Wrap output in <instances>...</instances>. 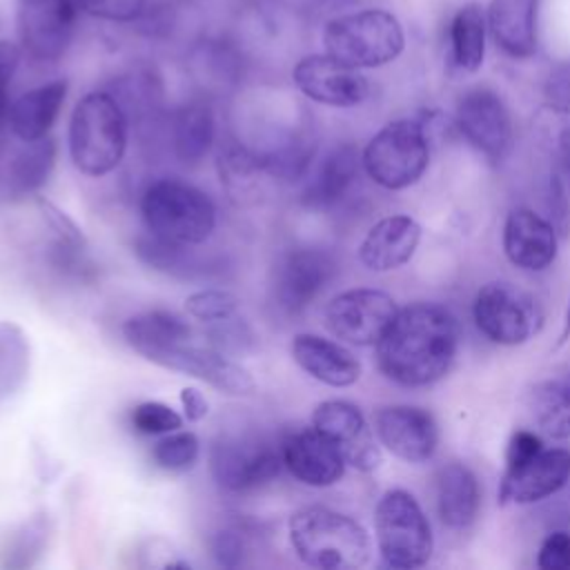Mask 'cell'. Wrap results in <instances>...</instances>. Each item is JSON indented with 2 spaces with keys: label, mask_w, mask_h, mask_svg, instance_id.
I'll use <instances>...</instances> for the list:
<instances>
[{
  "label": "cell",
  "mask_w": 570,
  "mask_h": 570,
  "mask_svg": "<svg viewBox=\"0 0 570 570\" xmlns=\"http://www.w3.org/2000/svg\"><path fill=\"white\" fill-rule=\"evenodd\" d=\"M456 347V318L436 303H414L396 312L376 343V361L390 381L419 387L450 370Z\"/></svg>",
  "instance_id": "cell-1"
},
{
  "label": "cell",
  "mask_w": 570,
  "mask_h": 570,
  "mask_svg": "<svg viewBox=\"0 0 570 570\" xmlns=\"http://www.w3.org/2000/svg\"><path fill=\"white\" fill-rule=\"evenodd\" d=\"M296 557L318 570H356L370 561L372 543L352 517L325 505L296 510L287 523Z\"/></svg>",
  "instance_id": "cell-2"
},
{
  "label": "cell",
  "mask_w": 570,
  "mask_h": 570,
  "mask_svg": "<svg viewBox=\"0 0 570 570\" xmlns=\"http://www.w3.org/2000/svg\"><path fill=\"white\" fill-rule=\"evenodd\" d=\"M127 149V116L107 91L82 96L69 120V156L73 167L87 176L114 171Z\"/></svg>",
  "instance_id": "cell-3"
},
{
  "label": "cell",
  "mask_w": 570,
  "mask_h": 570,
  "mask_svg": "<svg viewBox=\"0 0 570 570\" xmlns=\"http://www.w3.org/2000/svg\"><path fill=\"white\" fill-rule=\"evenodd\" d=\"M140 214L147 232L180 245H200L216 227L214 200L176 178L154 180L140 198Z\"/></svg>",
  "instance_id": "cell-4"
},
{
  "label": "cell",
  "mask_w": 570,
  "mask_h": 570,
  "mask_svg": "<svg viewBox=\"0 0 570 570\" xmlns=\"http://www.w3.org/2000/svg\"><path fill=\"white\" fill-rule=\"evenodd\" d=\"M325 53L363 69L399 58L405 47L401 22L385 9H361L327 20L323 29Z\"/></svg>",
  "instance_id": "cell-5"
},
{
  "label": "cell",
  "mask_w": 570,
  "mask_h": 570,
  "mask_svg": "<svg viewBox=\"0 0 570 570\" xmlns=\"http://www.w3.org/2000/svg\"><path fill=\"white\" fill-rule=\"evenodd\" d=\"M430 136L419 120L387 122L365 145L361 160L367 176L385 189L414 185L428 167Z\"/></svg>",
  "instance_id": "cell-6"
},
{
  "label": "cell",
  "mask_w": 570,
  "mask_h": 570,
  "mask_svg": "<svg viewBox=\"0 0 570 570\" xmlns=\"http://www.w3.org/2000/svg\"><path fill=\"white\" fill-rule=\"evenodd\" d=\"M379 552L387 566L410 570L428 563L432 530L419 501L405 490H387L374 512Z\"/></svg>",
  "instance_id": "cell-7"
},
{
  "label": "cell",
  "mask_w": 570,
  "mask_h": 570,
  "mask_svg": "<svg viewBox=\"0 0 570 570\" xmlns=\"http://www.w3.org/2000/svg\"><path fill=\"white\" fill-rule=\"evenodd\" d=\"M281 465V448L263 436L225 434L209 448V472L225 492L256 490L278 476Z\"/></svg>",
  "instance_id": "cell-8"
},
{
  "label": "cell",
  "mask_w": 570,
  "mask_h": 570,
  "mask_svg": "<svg viewBox=\"0 0 570 570\" xmlns=\"http://www.w3.org/2000/svg\"><path fill=\"white\" fill-rule=\"evenodd\" d=\"M336 269V258L323 247H296L285 252L272 272V305L283 316L303 314L332 283Z\"/></svg>",
  "instance_id": "cell-9"
},
{
  "label": "cell",
  "mask_w": 570,
  "mask_h": 570,
  "mask_svg": "<svg viewBox=\"0 0 570 570\" xmlns=\"http://www.w3.org/2000/svg\"><path fill=\"white\" fill-rule=\"evenodd\" d=\"M476 327L499 345L525 343L541 327V307L525 289L494 281L474 301Z\"/></svg>",
  "instance_id": "cell-10"
},
{
  "label": "cell",
  "mask_w": 570,
  "mask_h": 570,
  "mask_svg": "<svg viewBox=\"0 0 570 570\" xmlns=\"http://www.w3.org/2000/svg\"><path fill=\"white\" fill-rule=\"evenodd\" d=\"M396 303L381 289H347L325 307V327L352 345H376L396 316Z\"/></svg>",
  "instance_id": "cell-11"
},
{
  "label": "cell",
  "mask_w": 570,
  "mask_h": 570,
  "mask_svg": "<svg viewBox=\"0 0 570 570\" xmlns=\"http://www.w3.org/2000/svg\"><path fill=\"white\" fill-rule=\"evenodd\" d=\"M76 13L73 0H18L16 29L22 51L33 60H58L71 42Z\"/></svg>",
  "instance_id": "cell-12"
},
{
  "label": "cell",
  "mask_w": 570,
  "mask_h": 570,
  "mask_svg": "<svg viewBox=\"0 0 570 570\" xmlns=\"http://www.w3.org/2000/svg\"><path fill=\"white\" fill-rule=\"evenodd\" d=\"M294 85L303 96L330 107H354L370 94L367 78L330 53H312L296 62Z\"/></svg>",
  "instance_id": "cell-13"
},
{
  "label": "cell",
  "mask_w": 570,
  "mask_h": 570,
  "mask_svg": "<svg viewBox=\"0 0 570 570\" xmlns=\"http://www.w3.org/2000/svg\"><path fill=\"white\" fill-rule=\"evenodd\" d=\"M456 127L465 140L490 160H501L512 142V120L499 98L488 87L468 89L456 105Z\"/></svg>",
  "instance_id": "cell-14"
},
{
  "label": "cell",
  "mask_w": 570,
  "mask_h": 570,
  "mask_svg": "<svg viewBox=\"0 0 570 570\" xmlns=\"http://www.w3.org/2000/svg\"><path fill=\"white\" fill-rule=\"evenodd\" d=\"M151 363L189 374L207 385H212L218 392H225L229 396H247L254 392V379L252 374L229 356L216 352L209 345H194L191 341L171 345L156 354Z\"/></svg>",
  "instance_id": "cell-15"
},
{
  "label": "cell",
  "mask_w": 570,
  "mask_h": 570,
  "mask_svg": "<svg viewBox=\"0 0 570 570\" xmlns=\"http://www.w3.org/2000/svg\"><path fill=\"white\" fill-rule=\"evenodd\" d=\"M312 425L338 448L347 465L361 472L379 468L381 450L363 412L354 403L341 399L318 403L312 414Z\"/></svg>",
  "instance_id": "cell-16"
},
{
  "label": "cell",
  "mask_w": 570,
  "mask_h": 570,
  "mask_svg": "<svg viewBox=\"0 0 570 570\" xmlns=\"http://www.w3.org/2000/svg\"><path fill=\"white\" fill-rule=\"evenodd\" d=\"M570 479V452L539 450L528 459L505 463V472L499 488L501 503H534L559 492Z\"/></svg>",
  "instance_id": "cell-17"
},
{
  "label": "cell",
  "mask_w": 570,
  "mask_h": 570,
  "mask_svg": "<svg viewBox=\"0 0 570 570\" xmlns=\"http://www.w3.org/2000/svg\"><path fill=\"white\" fill-rule=\"evenodd\" d=\"M281 454L289 474L312 488L334 485L347 465L338 448L314 425L289 432L281 443Z\"/></svg>",
  "instance_id": "cell-18"
},
{
  "label": "cell",
  "mask_w": 570,
  "mask_h": 570,
  "mask_svg": "<svg viewBox=\"0 0 570 570\" xmlns=\"http://www.w3.org/2000/svg\"><path fill=\"white\" fill-rule=\"evenodd\" d=\"M376 434L381 443L407 463L428 461L439 441L434 419L414 405H387L376 414Z\"/></svg>",
  "instance_id": "cell-19"
},
{
  "label": "cell",
  "mask_w": 570,
  "mask_h": 570,
  "mask_svg": "<svg viewBox=\"0 0 570 570\" xmlns=\"http://www.w3.org/2000/svg\"><path fill=\"white\" fill-rule=\"evenodd\" d=\"M503 249L512 265L525 272H541L557 256V234L546 218L519 207L505 218Z\"/></svg>",
  "instance_id": "cell-20"
},
{
  "label": "cell",
  "mask_w": 570,
  "mask_h": 570,
  "mask_svg": "<svg viewBox=\"0 0 570 570\" xmlns=\"http://www.w3.org/2000/svg\"><path fill=\"white\" fill-rule=\"evenodd\" d=\"M421 240V227L414 218L396 214L381 218L363 238L358 258L370 272H390L405 265Z\"/></svg>",
  "instance_id": "cell-21"
},
{
  "label": "cell",
  "mask_w": 570,
  "mask_h": 570,
  "mask_svg": "<svg viewBox=\"0 0 570 570\" xmlns=\"http://www.w3.org/2000/svg\"><path fill=\"white\" fill-rule=\"evenodd\" d=\"M296 365L330 387H347L358 381L361 363L343 345L318 334H298L292 341Z\"/></svg>",
  "instance_id": "cell-22"
},
{
  "label": "cell",
  "mask_w": 570,
  "mask_h": 570,
  "mask_svg": "<svg viewBox=\"0 0 570 570\" xmlns=\"http://www.w3.org/2000/svg\"><path fill=\"white\" fill-rule=\"evenodd\" d=\"M67 98V80H51L29 89L9 105L7 120L11 131L24 140H40L49 136Z\"/></svg>",
  "instance_id": "cell-23"
},
{
  "label": "cell",
  "mask_w": 570,
  "mask_h": 570,
  "mask_svg": "<svg viewBox=\"0 0 570 570\" xmlns=\"http://www.w3.org/2000/svg\"><path fill=\"white\" fill-rule=\"evenodd\" d=\"M490 31L494 42L512 58L537 51V0H492Z\"/></svg>",
  "instance_id": "cell-24"
},
{
  "label": "cell",
  "mask_w": 570,
  "mask_h": 570,
  "mask_svg": "<svg viewBox=\"0 0 570 570\" xmlns=\"http://www.w3.org/2000/svg\"><path fill=\"white\" fill-rule=\"evenodd\" d=\"M122 338L136 354L151 361L163 350L191 341V327L174 312L147 309L122 323Z\"/></svg>",
  "instance_id": "cell-25"
},
{
  "label": "cell",
  "mask_w": 570,
  "mask_h": 570,
  "mask_svg": "<svg viewBox=\"0 0 570 570\" xmlns=\"http://www.w3.org/2000/svg\"><path fill=\"white\" fill-rule=\"evenodd\" d=\"M361 165L363 160L354 145L334 147L318 165L316 174L309 178L307 187L301 194V200L314 209L336 205L354 185Z\"/></svg>",
  "instance_id": "cell-26"
},
{
  "label": "cell",
  "mask_w": 570,
  "mask_h": 570,
  "mask_svg": "<svg viewBox=\"0 0 570 570\" xmlns=\"http://www.w3.org/2000/svg\"><path fill=\"white\" fill-rule=\"evenodd\" d=\"M439 517L448 528H468L479 512V483L463 463H448L436 476Z\"/></svg>",
  "instance_id": "cell-27"
},
{
  "label": "cell",
  "mask_w": 570,
  "mask_h": 570,
  "mask_svg": "<svg viewBox=\"0 0 570 570\" xmlns=\"http://www.w3.org/2000/svg\"><path fill=\"white\" fill-rule=\"evenodd\" d=\"M174 154L187 163H200L214 142V118L207 105L189 102L180 107L171 122Z\"/></svg>",
  "instance_id": "cell-28"
},
{
  "label": "cell",
  "mask_w": 570,
  "mask_h": 570,
  "mask_svg": "<svg viewBox=\"0 0 570 570\" xmlns=\"http://www.w3.org/2000/svg\"><path fill=\"white\" fill-rule=\"evenodd\" d=\"M450 51L454 65L474 73L483 65L485 56V20L476 2H468L452 16L450 22Z\"/></svg>",
  "instance_id": "cell-29"
},
{
  "label": "cell",
  "mask_w": 570,
  "mask_h": 570,
  "mask_svg": "<svg viewBox=\"0 0 570 570\" xmlns=\"http://www.w3.org/2000/svg\"><path fill=\"white\" fill-rule=\"evenodd\" d=\"M56 165V140L45 136L27 142L9 165V191L13 196L36 194Z\"/></svg>",
  "instance_id": "cell-30"
},
{
  "label": "cell",
  "mask_w": 570,
  "mask_h": 570,
  "mask_svg": "<svg viewBox=\"0 0 570 570\" xmlns=\"http://www.w3.org/2000/svg\"><path fill=\"white\" fill-rule=\"evenodd\" d=\"M194 245H180L165 240L160 236H154L147 232L145 236H138L134 243L136 256L151 269L178 276V278H191L196 274H203L205 263L191 252Z\"/></svg>",
  "instance_id": "cell-31"
},
{
  "label": "cell",
  "mask_w": 570,
  "mask_h": 570,
  "mask_svg": "<svg viewBox=\"0 0 570 570\" xmlns=\"http://www.w3.org/2000/svg\"><path fill=\"white\" fill-rule=\"evenodd\" d=\"M532 414L546 434L570 436V374L548 379L532 390Z\"/></svg>",
  "instance_id": "cell-32"
},
{
  "label": "cell",
  "mask_w": 570,
  "mask_h": 570,
  "mask_svg": "<svg viewBox=\"0 0 570 570\" xmlns=\"http://www.w3.org/2000/svg\"><path fill=\"white\" fill-rule=\"evenodd\" d=\"M200 443L194 432L187 430H174L169 434H163L154 448H151V461L158 470L180 474L194 468L198 461Z\"/></svg>",
  "instance_id": "cell-33"
},
{
  "label": "cell",
  "mask_w": 570,
  "mask_h": 570,
  "mask_svg": "<svg viewBox=\"0 0 570 570\" xmlns=\"http://www.w3.org/2000/svg\"><path fill=\"white\" fill-rule=\"evenodd\" d=\"M29 367V347L16 325L0 323V399L11 394Z\"/></svg>",
  "instance_id": "cell-34"
},
{
  "label": "cell",
  "mask_w": 570,
  "mask_h": 570,
  "mask_svg": "<svg viewBox=\"0 0 570 570\" xmlns=\"http://www.w3.org/2000/svg\"><path fill=\"white\" fill-rule=\"evenodd\" d=\"M207 345L225 356H240L254 350V332L247 323L229 316L207 323Z\"/></svg>",
  "instance_id": "cell-35"
},
{
  "label": "cell",
  "mask_w": 570,
  "mask_h": 570,
  "mask_svg": "<svg viewBox=\"0 0 570 570\" xmlns=\"http://www.w3.org/2000/svg\"><path fill=\"white\" fill-rule=\"evenodd\" d=\"M131 428L142 436H160L183 428V416L160 401H142L131 410Z\"/></svg>",
  "instance_id": "cell-36"
},
{
  "label": "cell",
  "mask_w": 570,
  "mask_h": 570,
  "mask_svg": "<svg viewBox=\"0 0 570 570\" xmlns=\"http://www.w3.org/2000/svg\"><path fill=\"white\" fill-rule=\"evenodd\" d=\"M185 309L189 316L203 323L229 318L238 309V296L227 289H200L187 296Z\"/></svg>",
  "instance_id": "cell-37"
},
{
  "label": "cell",
  "mask_w": 570,
  "mask_h": 570,
  "mask_svg": "<svg viewBox=\"0 0 570 570\" xmlns=\"http://www.w3.org/2000/svg\"><path fill=\"white\" fill-rule=\"evenodd\" d=\"M247 539L236 525H225L209 537V554L223 568H238L245 559Z\"/></svg>",
  "instance_id": "cell-38"
},
{
  "label": "cell",
  "mask_w": 570,
  "mask_h": 570,
  "mask_svg": "<svg viewBox=\"0 0 570 570\" xmlns=\"http://www.w3.org/2000/svg\"><path fill=\"white\" fill-rule=\"evenodd\" d=\"M78 11L109 20V22H131L145 11V0H73Z\"/></svg>",
  "instance_id": "cell-39"
},
{
  "label": "cell",
  "mask_w": 570,
  "mask_h": 570,
  "mask_svg": "<svg viewBox=\"0 0 570 570\" xmlns=\"http://www.w3.org/2000/svg\"><path fill=\"white\" fill-rule=\"evenodd\" d=\"M537 563L543 570H570V534L552 532L543 541Z\"/></svg>",
  "instance_id": "cell-40"
},
{
  "label": "cell",
  "mask_w": 570,
  "mask_h": 570,
  "mask_svg": "<svg viewBox=\"0 0 570 570\" xmlns=\"http://www.w3.org/2000/svg\"><path fill=\"white\" fill-rule=\"evenodd\" d=\"M42 539H45V525L40 519H33L31 523H27L20 532H18V541L13 543V548H9V559H7V566L11 563L13 557H20L18 559V566L16 568H22V566H29L31 559L29 554H38L40 548H42Z\"/></svg>",
  "instance_id": "cell-41"
},
{
  "label": "cell",
  "mask_w": 570,
  "mask_h": 570,
  "mask_svg": "<svg viewBox=\"0 0 570 570\" xmlns=\"http://www.w3.org/2000/svg\"><path fill=\"white\" fill-rule=\"evenodd\" d=\"M18 60H20V51L16 45L11 42H0V120L7 116L9 111V82H11V76L18 67Z\"/></svg>",
  "instance_id": "cell-42"
},
{
  "label": "cell",
  "mask_w": 570,
  "mask_h": 570,
  "mask_svg": "<svg viewBox=\"0 0 570 570\" xmlns=\"http://www.w3.org/2000/svg\"><path fill=\"white\" fill-rule=\"evenodd\" d=\"M546 94L554 109L570 114V65H563L550 73Z\"/></svg>",
  "instance_id": "cell-43"
},
{
  "label": "cell",
  "mask_w": 570,
  "mask_h": 570,
  "mask_svg": "<svg viewBox=\"0 0 570 570\" xmlns=\"http://www.w3.org/2000/svg\"><path fill=\"white\" fill-rule=\"evenodd\" d=\"M543 445H541V439L534 436L532 432H514L510 443H508V452H505V463H514V461H521V459H528L532 456L534 452H539Z\"/></svg>",
  "instance_id": "cell-44"
},
{
  "label": "cell",
  "mask_w": 570,
  "mask_h": 570,
  "mask_svg": "<svg viewBox=\"0 0 570 570\" xmlns=\"http://www.w3.org/2000/svg\"><path fill=\"white\" fill-rule=\"evenodd\" d=\"M180 405H183V412H185L187 421H200L209 412L207 399L196 387H183L180 390Z\"/></svg>",
  "instance_id": "cell-45"
},
{
  "label": "cell",
  "mask_w": 570,
  "mask_h": 570,
  "mask_svg": "<svg viewBox=\"0 0 570 570\" xmlns=\"http://www.w3.org/2000/svg\"><path fill=\"white\" fill-rule=\"evenodd\" d=\"M568 338H570V301H568V309H566V316H563V330H561V334H559L557 347H561Z\"/></svg>",
  "instance_id": "cell-46"
}]
</instances>
